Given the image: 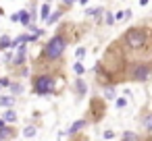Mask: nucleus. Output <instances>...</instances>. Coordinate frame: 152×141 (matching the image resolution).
Listing matches in <instances>:
<instances>
[{
	"label": "nucleus",
	"instance_id": "obj_1",
	"mask_svg": "<svg viewBox=\"0 0 152 141\" xmlns=\"http://www.w3.org/2000/svg\"><path fill=\"white\" fill-rule=\"evenodd\" d=\"M65 48H67V40H65L63 35H54V38L46 44L44 56H46L48 60H56V58H61V56L65 54Z\"/></svg>",
	"mask_w": 152,
	"mask_h": 141
},
{
	"label": "nucleus",
	"instance_id": "obj_2",
	"mask_svg": "<svg viewBox=\"0 0 152 141\" xmlns=\"http://www.w3.org/2000/svg\"><path fill=\"white\" fill-rule=\"evenodd\" d=\"M146 40H148V33H146L144 29H129V31L125 33V44H127L131 50L142 48V46L146 44Z\"/></svg>",
	"mask_w": 152,
	"mask_h": 141
},
{
	"label": "nucleus",
	"instance_id": "obj_3",
	"mask_svg": "<svg viewBox=\"0 0 152 141\" xmlns=\"http://www.w3.org/2000/svg\"><path fill=\"white\" fill-rule=\"evenodd\" d=\"M34 91L38 95H46V93H52L54 91V79L50 75H40L34 79Z\"/></svg>",
	"mask_w": 152,
	"mask_h": 141
},
{
	"label": "nucleus",
	"instance_id": "obj_4",
	"mask_svg": "<svg viewBox=\"0 0 152 141\" xmlns=\"http://www.w3.org/2000/svg\"><path fill=\"white\" fill-rule=\"evenodd\" d=\"M150 64H146V62H140V64H135L133 69H131V79L133 81H137V83H144V81H148V77H150Z\"/></svg>",
	"mask_w": 152,
	"mask_h": 141
},
{
	"label": "nucleus",
	"instance_id": "obj_5",
	"mask_svg": "<svg viewBox=\"0 0 152 141\" xmlns=\"http://www.w3.org/2000/svg\"><path fill=\"white\" fill-rule=\"evenodd\" d=\"M83 127H86V120H83V118H81V120H75V122L71 124V129H69L67 133H69V135H75V133H79V131H81Z\"/></svg>",
	"mask_w": 152,
	"mask_h": 141
},
{
	"label": "nucleus",
	"instance_id": "obj_6",
	"mask_svg": "<svg viewBox=\"0 0 152 141\" xmlns=\"http://www.w3.org/2000/svg\"><path fill=\"white\" fill-rule=\"evenodd\" d=\"M75 89H77V93H79V95H86V91H88L86 81H83V79H77V81H75Z\"/></svg>",
	"mask_w": 152,
	"mask_h": 141
},
{
	"label": "nucleus",
	"instance_id": "obj_7",
	"mask_svg": "<svg viewBox=\"0 0 152 141\" xmlns=\"http://www.w3.org/2000/svg\"><path fill=\"white\" fill-rule=\"evenodd\" d=\"M115 95H117L115 85H106V87H104V98H106V100H115Z\"/></svg>",
	"mask_w": 152,
	"mask_h": 141
},
{
	"label": "nucleus",
	"instance_id": "obj_8",
	"mask_svg": "<svg viewBox=\"0 0 152 141\" xmlns=\"http://www.w3.org/2000/svg\"><path fill=\"white\" fill-rule=\"evenodd\" d=\"M2 120L4 122H17V112L15 110H7L4 116H2Z\"/></svg>",
	"mask_w": 152,
	"mask_h": 141
},
{
	"label": "nucleus",
	"instance_id": "obj_9",
	"mask_svg": "<svg viewBox=\"0 0 152 141\" xmlns=\"http://www.w3.org/2000/svg\"><path fill=\"white\" fill-rule=\"evenodd\" d=\"M15 100L17 98H13V95H2V98H0V106H15Z\"/></svg>",
	"mask_w": 152,
	"mask_h": 141
},
{
	"label": "nucleus",
	"instance_id": "obj_10",
	"mask_svg": "<svg viewBox=\"0 0 152 141\" xmlns=\"http://www.w3.org/2000/svg\"><path fill=\"white\" fill-rule=\"evenodd\" d=\"M7 48H13V42H11V38H0V50H7Z\"/></svg>",
	"mask_w": 152,
	"mask_h": 141
},
{
	"label": "nucleus",
	"instance_id": "obj_11",
	"mask_svg": "<svg viewBox=\"0 0 152 141\" xmlns=\"http://www.w3.org/2000/svg\"><path fill=\"white\" fill-rule=\"evenodd\" d=\"M40 13H42L40 17H42L44 21H48V15H52V13H50V7H48V2H46V4H42V11H40Z\"/></svg>",
	"mask_w": 152,
	"mask_h": 141
},
{
	"label": "nucleus",
	"instance_id": "obj_12",
	"mask_svg": "<svg viewBox=\"0 0 152 141\" xmlns=\"http://www.w3.org/2000/svg\"><path fill=\"white\" fill-rule=\"evenodd\" d=\"M36 133H38V131H36V127H34V124L23 129V137H36Z\"/></svg>",
	"mask_w": 152,
	"mask_h": 141
},
{
	"label": "nucleus",
	"instance_id": "obj_13",
	"mask_svg": "<svg viewBox=\"0 0 152 141\" xmlns=\"http://www.w3.org/2000/svg\"><path fill=\"white\" fill-rule=\"evenodd\" d=\"M23 60H25V52H17V56L13 58V64H15V67H19Z\"/></svg>",
	"mask_w": 152,
	"mask_h": 141
},
{
	"label": "nucleus",
	"instance_id": "obj_14",
	"mask_svg": "<svg viewBox=\"0 0 152 141\" xmlns=\"http://www.w3.org/2000/svg\"><path fill=\"white\" fill-rule=\"evenodd\" d=\"M142 124H144V129H146V131H152V114H148V116L142 120Z\"/></svg>",
	"mask_w": 152,
	"mask_h": 141
},
{
	"label": "nucleus",
	"instance_id": "obj_15",
	"mask_svg": "<svg viewBox=\"0 0 152 141\" xmlns=\"http://www.w3.org/2000/svg\"><path fill=\"white\" fill-rule=\"evenodd\" d=\"M123 141H137V135L127 131V133H123Z\"/></svg>",
	"mask_w": 152,
	"mask_h": 141
},
{
	"label": "nucleus",
	"instance_id": "obj_16",
	"mask_svg": "<svg viewBox=\"0 0 152 141\" xmlns=\"http://www.w3.org/2000/svg\"><path fill=\"white\" fill-rule=\"evenodd\" d=\"M58 19H61V13H52V15L48 17V21H46V23H48V25H52V23H56Z\"/></svg>",
	"mask_w": 152,
	"mask_h": 141
},
{
	"label": "nucleus",
	"instance_id": "obj_17",
	"mask_svg": "<svg viewBox=\"0 0 152 141\" xmlns=\"http://www.w3.org/2000/svg\"><path fill=\"white\" fill-rule=\"evenodd\" d=\"M11 89H13V93H15V95H19V93L23 91V85H21V83H13V85H11Z\"/></svg>",
	"mask_w": 152,
	"mask_h": 141
},
{
	"label": "nucleus",
	"instance_id": "obj_18",
	"mask_svg": "<svg viewBox=\"0 0 152 141\" xmlns=\"http://www.w3.org/2000/svg\"><path fill=\"white\" fill-rule=\"evenodd\" d=\"M21 23L23 25H29V13L27 11H21Z\"/></svg>",
	"mask_w": 152,
	"mask_h": 141
},
{
	"label": "nucleus",
	"instance_id": "obj_19",
	"mask_svg": "<svg viewBox=\"0 0 152 141\" xmlns=\"http://www.w3.org/2000/svg\"><path fill=\"white\" fill-rule=\"evenodd\" d=\"M73 71H75V73H77V75H83V73H86V67H83V64H81V62H77V64H75V67H73Z\"/></svg>",
	"mask_w": 152,
	"mask_h": 141
},
{
	"label": "nucleus",
	"instance_id": "obj_20",
	"mask_svg": "<svg viewBox=\"0 0 152 141\" xmlns=\"http://www.w3.org/2000/svg\"><path fill=\"white\" fill-rule=\"evenodd\" d=\"M86 15H92V17H100L102 15V9H90Z\"/></svg>",
	"mask_w": 152,
	"mask_h": 141
},
{
	"label": "nucleus",
	"instance_id": "obj_21",
	"mask_svg": "<svg viewBox=\"0 0 152 141\" xmlns=\"http://www.w3.org/2000/svg\"><path fill=\"white\" fill-rule=\"evenodd\" d=\"M129 15H131V11H123V13H117V17H115V19H117V21H123V19H125V17H129Z\"/></svg>",
	"mask_w": 152,
	"mask_h": 141
},
{
	"label": "nucleus",
	"instance_id": "obj_22",
	"mask_svg": "<svg viewBox=\"0 0 152 141\" xmlns=\"http://www.w3.org/2000/svg\"><path fill=\"white\" fill-rule=\"evenodd\" d=\"M0 85H2V87H11L13 83H11V79H7V77H2V79H0Z\"/></svg>",
	"mask_w": 152,
	"mask_h": 141
},
{
	"label": "nucleus",
	"instance_id": "obj_23",
	"mask_svg": "<svg viewBox=\"0 0 152 141\" xmlns=\"http://www.w3.org/2000/svg\"><path fill=\"white\" fill-rule=\"evenodd\" d=\"M75 56H77V58H83V56H86V48H77Z\"/></svg>",
	"mask_w": 152,
	"mask_h": 141
},
{
	"label": "nucleus",
	"instance_id": "obj_24",
	"mask_svg": "<svg viewBox=\"0 0 152 141\" xmlns=\"http://www.w3.org/2000/svg\"><path fill=\"white\" fill-rule=\"evenodd\" d=\"M115 104H117V108H123L127 102H125V98H117V102H115Z\"/></svg>",
	"mask_w": 152,
	"mask_h": 141
},
{
	"label": "nucleus",
	"instance_id": "obj_25",
	"mask_svg": "<svg viewBox=\"0 0 152 141\" xmlns=\"http://www.w3.org/2000/svg\"><path fill=\"white\" fill-rule=\"evenodd\" d=\"M113 137H115V131H110V129L104 131V139H113Z\"/></svg>",
	"mask_w": 152,
	"mask_h": 141
},
{
	"label": "nucleus",
	"instance_id": "obj_26",
	"mask_svg": "<svg viewBox=\"0 0 152 141\" xmlns=\"http://www.w3.org/2000/svg\"><path fill=\"white\" fill-rule=\"evenodd\" d=\"M11 21L15 23V21H21V13H15V15H11Z\"/></svg>",
	"mask_w": 152,
	"mask_h": 141
},
{
	"label": "nucleus",
	"instance_id": "obj_27",
	"mask_svg": "<svg viewBox=\"0 0 152 141\" xmlns=\"http://www.w3.org/2000/svg\"><path fill=\"white\" fill-rule=\"evenodd\" d=\"M140 4L144 7V4H148V0H140Z\"/></svg>",
	"mask_w": 152,
	"mask_h": 141
},
{
	"label": "nucleus",
	"instance_id": "obj_28",
	"mask_svg": "<svg viewBox=\"0 0 152 141\" xmlns=\"http://www.w3.org/2000/svg\"><path fill=\"white\" fill-rule=\"evenodd\" d=\"M71 2H75V0H65V4H71Z\"/></svg>",
	"mask_w": 152,
	"mask_h": 141
},
{
	"label": "nucleus",
	"instance_id": "obj_29",
	"mask_svg": "<svg viewBox=\"0 0 152 141\" xmlns=\"http://www.w3.org/2000/svg\"><path fill=\"white\" fill-rule=\"evenodd\" d=\"M79 2H81V4H88V0H79Z\"/></svg>",
	"mask_w": 152,
	"mask_h": 141
},
{
	"label": "nucleus",
	"instance_id": "obj_30",
	"mask_svg": "<svg viewBox=\"0 0 152 141\" xmlns=\"http://www.w3.org/2000/svg\"><path fill=\"white\" fill-rule=\"evenodd\" d=\"M0 15H2V9H0Z\"/></svg>",
	"mask_w": 152,
	"mask_h": 141
},
{
	"label": "nucleus",
	"instance_id": "obj_31",
	"mask_svg": "<svg viewBox=\"0 0 152 141\" xmlns=\"http://www.w3.org/2000/svg\"><path fill=\"white\" fill-rule=\"evenodd\" d=\"M0 141H4V139H2V137H0Z\"/></svg>",
	"mask_w": 152,
	"mask_h": 141
},
{
	"label": "nucleus",
	"instance_id": "obj_32",
	"mask_svg": "<svg viewBox=\"0 0 152 141\" xmlns=\"http://www.w3.org/2000/svg\"><path fill=\"white\" fill-rule=\"evenodd\" d=\"M46 2H50V0H46Z\"/></svg>",
	"mask_w": 152,
	"mask_h": 141
},
{
	"label": "nucleus",
	"instance_id": "obj_33",
	"mask_svg": "<svg viewBox=\"0 0 152 141\" xmlns=\"http://www.w3.org/2000/svg\"><path fill=\"white\" fill-rule=\"evenodd\" d=\"M0 87H2V85H0Z\"/></svg>",
	"mask_w": 152,
	"mask_h": 141
}]
</instances>
